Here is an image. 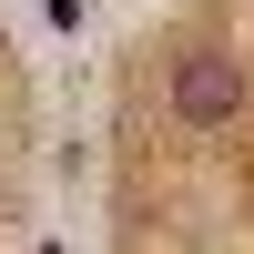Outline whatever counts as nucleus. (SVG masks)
Masks as SVG:
<instances>
[{
  "label": "nucleus",
  "mask_w": 254,
  "mask_h": 254,
  "mask_svg": "<svg viewBox=\"0 0 254 254\" xmlns=\"http://www.w3.org/2000/svg\"><path fill=\"white\" fill-rule=\"evenodd\" d=\"M234 112H244V61L193 51V61L173 71V122H183V132H224Z\"/></svg>",
  "instance_id": "obj_1"
}]
</instances>
